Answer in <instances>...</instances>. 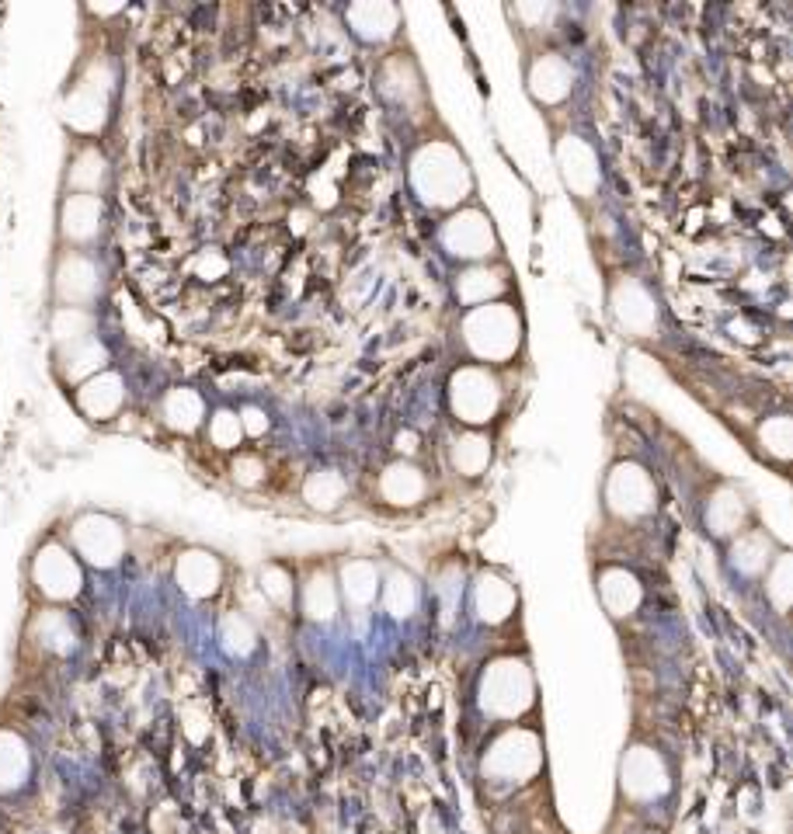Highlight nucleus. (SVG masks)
I'll use <instances>...</instances> for the list:
<instances>
[{"label": "nucleus", "instance_id": "aec40b11", "mask_svg": "<svg viewBox=\"0 0 793 834\" xmlns=\"http://www.w3.org/2000/svg\"><path fill=\"white\" fill-rule=\"evenodd\" d=\"M74 546L80 560H87L98 570H108L126 553V532L108 515H84L74 522Z\"/></svg>", "mask_w": 793, "mask_h": 834}, {"label": "nucleus", "instance_id": "20e7f679", "mask_svg": "<svg viewBox=\"0 0 793 834\" xmlns=\"http://www.w3.org/2000/svg\"><path fill=\"white\" fill-rule=\"evenodd\" d=\"M474 702L494 727L540 720V682L526 650H501L487 657L474 685Z\"/></svg>", "mask_w": 793, "mask_h": 834}, {"label": "nucleus", "instance_id": "a211bd4d", "mask_svg": "<svg viewBox=\"0 0 793 834\" xmlns=\"http://www.w3.org/2000/svg\"><path fill=\"white\" fill-rule=\"evenodd\" d=\"M519 584L515 577H508L505 570L498 567H484L474 577V612L484 626L498 629L508 626L515 616H519Z\"/></svg>", "mask_w": 793, "mask_h": 834}, {"label": "nucleus", "instance_id": "473e14b6", "mask_svg": "<svg viewBox=\"0 0 793 834\" xmlns=\"http://www.w3.org/2000/svg\"><path fill=\"white\" fill-rule=\"evenodd\" d=\"M28 775V748L14 734H0V789H14Z\"/></svg>", "mask_w": 793, "mask_h": 834}, {"label": "nucleus", "instance_id": "58836bf2", "mask_svg": "<svg viewBox=\"0 0 793 834\" xmlns=\"http://www.w3.org/2000/svg\"><path fill=\"white\" fill-rule=\"evenodd\" d=\"M418 442H421V438L414 435L411 428H404V431H400V435H397V456L414 459V456H418Z\"/></svg>", "mask_w": 793, "mask_h": 834}, {"label": "nucleus", "instance_id": "6ab92c4d", "mask_svg": "<svg viewBox=\"0 0 793 834\" xmlns=\"http://www.w3.org/2000/svg\"><path fill=\"white\" fill-rule=\"evenodd\" d=\"M595 595H599L602 609L606 616L613 619L616 626L623 619H637L640 609H644V584L630 567L623 563H602L595 570Z\"/></svg>", "mask_w": 793, "mask_h": 834}, {"label": "nucleus", "instance_id": "2f4dec72", "mask_svg": "<svg viewBox=\"0 0 793 834\" xmlns=\"http://www.w3.org/2000/svg\"><path fill=\"white\" fill-rule=\"evenodd\" d=\"M258 584L261 591H265V598L272 605H279V609H286L289 602H293L296 595V584H293V570L286 567V563H261L258 570Z\"/></svg>", "mask_w": 793, "mask_h": 834}, {"label": "nucleus", "instance_id": "cd10ccee", "mask_svg": "<svg viewBox=\"0 0 793 834\" xmlns=\"http://www.w3.org/2000/svg\"><path fill=\"white\" fill-rule=\"evenodd\" d=\"M793 553L790 546H783L780 553L773 556V563H769V570L762 574V595H766V605L776 612L780 619H787L790 612V588H793Z\"/></svg>", "mask_w": 793, "mask_h": 834}, {"label": "nucleus", "instance_id": "4c0bfd02", "mask_svg": "<svg viewBox=\"0 0 793 834\" xmlns=\"http://www.w3.org/2000/svg\"><path fill=\"white\" fill-rule=\"evenodd\" d=\"M240 414V428H244V438H251V442H258L261 435L268 431V414L261 411V407H244Z\"/></svg>", "mask_w": 793, "mask_h": 834}, {"label": "nucleus", "instance_id": "ddd939ff", "mask_svg": "<svg viewBox=\"0 0 793 834\" xmlns=\"http://www.w3.org/2000/svg\"><path fill=\"white\" fill-rule=\"evenodd\" d=\"M672 786L675 779L665 751L658 744L634 737L620 758V779H616L620 800L630 803V807H654V803L672 796Z\"/></svg>", "mask_w": 793, "mask_h": 834}, {"label": "nucleus", "instance_id": "1a4fd4ad", "mask_svg": "<svg viewBox=\"0 0 793 834\" xmlns=\"http://www.w3.org/2000/svg\"><path fill=\"white\" fill-rule=\"evenodd\" d=\"M602 515L613 525H640L651 522L658 515L661 504V487L658 477L647 463H640L634 456H616L602 473Z\"/></svg>", "mask_w": 793, "mask_h": 834}, {"label": "nucleus", "instance_id": "f8f14e48", "mask_svg": "<svg viewBox=\"0 0 793 834\" xmlns=\"http://www.w3.org/2000/svg\"><path fill=\"white\" fill-rule=\"evenodd\" d=\"M376 87H380L383 101L394 108L397 115H404L411 126H425L435 119V98L425 84L421 63L414 60V53H400V42L390 49V56H383L380 73H376Z\"/></svg>", "mask_w": 793, "mask_h": 834}, {"label": "nucleus", "instance_id": "7ed1b4c3", "mask_svg": "<svg viewBox=\"0 0 793 834\" xmlns=\"http://www.w3.org/2000/svg\"><path fill=\"white\" fill-rule=\"evenodd\" d=\"M453 338L460 345L463 362L491 365V369L515 372L529 358V324L522 299L470 306L456 313Z\"/></svg>", "mask_w": 793, "mask_h": 834}, {"label": "nucleus", "instance_id": "dca6fc26", "mask_svg": "<svg viewBox=\"0 0 793 834\" xmlns=\"http://www.w3.org/2000/svg\"><path fill=\"white\" fill-rule=\"evenodd\" d=\"M498 452V431L484 428H453V435L442 445V459H446L449 473L460 480H480L494 463Z\"/></svg>", "mask_w": 793, "mask_h": 834}, {"label": "nucleus", "instance_id": "9b49d317", "mask_svg": "<svg viewBox=\"0 0 793 834\" xmlns=\"http://www.w3.org/2000/svg\"><path fill=\"white\" fill-rule=\"evenodd\" d=\"M439 247L456 265H480V261L508 258L505 240H501V230L494 223V212L480 199L442 216Z\"/></svg>", "mask_w": 793, "mask_h": 834}, {"label": "nucleus", "instance_id": "f3484780", "mask_svg": "<svg viewBox=\"0 0 793 834\" xmlns=\"http://www.w3.org/2000/svg\"><path fill=\"white\" fill-rule=\"evenodd\" d=\"M783 546L787 543H780V539L759 522L748 532H741L738 539H731V543L724 546V556H720V560H724L727 574H731L734 581H762V574H766L773 556L780 553Z\"/></svg>", "mask_w": 793, "mask_h": 834}, {"label": "nucleus", "instance_id": "f257e3e1", "mask_svg": "<svg viewBox=\"0 0 793 834\" xmlns=\"http://www.w3.org/2000/svg\"><path fill=\"white\" fill-rule=\"evenodd\" d=\"M661 362V369L738 438L762 466L776 477H790L793 456V411L783 393H773V386L759 376H748L738 365H714L693 362L686 355L647 348Z\"/></svg>", "mask_w": 793, "mask_h": 834}, {"label": "nucleus", "instance_id": "4be33fe9", "mask_svg": "<svg viewBox=\"0 0 793 834\" xmlns=\"http://www.w3.org/2000/svg\"><path fill=\"white\" fill-rule=\"evenodd\" d=\"M35 588L42 591L53 602H70V598L80 595V584H84V574H80L77 556L60 543L42 546V553L35 556Z\"/></svg>", "mask_w": 793, "mask_h": 834}, {"label": "nucleus", "instance_id": "6e6552de", "mask_svg": "<svg viewBox=\"0 0 793 834\" xmlns=\"http://www.w3.org/2000/svg\"><path fill=\"white\" fill-rule=\"evenodd\" d=\"M550 129V150H554L557 178L571 206L578 209L581 219H592V209L599 206L602 195V164L599 150L588 136H581L571 126V119L547 122Z\"/></svg>", "mask_w": 793, "mask_h": 834}, {"label": "nucleus", "instance_id": "5701e85b", "mask_svg": "<svg viewBox=\"0 0 793 834\" xmlns=\"http://www.w3.org/2000/svg\"><path fill=\"white\" fill-rule=\"evenodd\" d=\"M380 567L369 556H348L338 563L334 570V584H338V598L345 609L352 612H366L373 609V602L380 598Z\"/></svg>", "mask_w": 793, "mask_h": 834}, {"label": "nucleus", "instance_id": "f03ea898", "mask_svg": "<svg viewBox=\"0 0 793 834\" xmlns=\"http://www.w3.org/2000/svg\"><path fill=\"white\" fill-rule=\"evenodd\" d=\"M404 174L411 195L435 216H446V212L480 199L474 160L439 115L425 122L407 143Z\"/></svg>", "mask_w": 793, "mask_h": 834}, {"label": "nucleus", "instance_id": "b1692460", "mask_svg": "<svg viewBox=\"0 0 793 834\" xmlns=\"http://www.w3.org/2000/svg\"><path fill=\"white\" fill-rule=\"evenodd\" d=\"M174 577H178L181 591L192 595L195 602H206V598H216L223 588V560L216 553L202 550V546H192L178 556V567H174Z\"/></svg>", "mask_w": 793, "mask_h": 834}, {"label": "nucleus", "instance_id": "f704fd0d", "mask_svg": "<svg viewBox=\"0 0 793 834\" xmlns=\"http://www.w3.org/2000/svg\"><path fill=\"white\" fill-rule=\"evenodd\" d=\"M209 442L220 452H237L247 442L244 428H240V414L230 411V407H220V411L209 417Z\"/></svg>", "mask_w": 793, "mask_h": 834}, {"label": "nucleus", "instance_id": "7c9ffc66", "mask_svg": "<svg viewBox=\"0 0 793 834\" xmlns=\"http://www.w3.org/2000/svg\"><path fill=\"white\" fill-rule=\"evenodd\" d=\"M98 223H101V202L94 199V195H77V199H70L67 212H63V226H67V233L74 240H87L98 233Z\"/></svg>", "mask_w": 793, "mask_h": 834}, {"label": "nucleus", "instance_id": "9d476101", "mask_svg": "<svg viewBox=\"0 0 793 834\" xmlns=\"http://www.w3.org/2000/svg\"><path fill=\"white\" fill-rule=\"evenodd\" d=\"M522 49V91L533 101V108L543 115V122L567 119V105H571L574 84H578V70L567 49L554 42H540V46H519Z\"/></svg>", "mask_w": 793, "mask_h": 834}, {"label": "nucleus", "instance_id": "2eb2a0df", "mask_svg": "<svg viewBox=\"0 0 793 834\" xmlns=\"http://www.w3.org/2000/svg\"><path fill=\"white\" fill-rule=\"evenodd\" d=\"M432 497V473L418 459L390 456L373 473V501L387 511H414Z\"/></svg>", "mask_w": 793, "mask_h": 834}, {"label": "nucleus", "instance_id": "a878e982", "mask_svg": "<svg viewBox=\"0 0 793 834\" xmlns=\"http://www.w3.org/2000/svg\"><path fill=\"white\" fill-rule=\"evenodd\" d=\"M300 497L307 508L320 511V515H331V511H338L348 501V477L341 470H334V466H317V470H310L303 477Z\"/></svg>", "mask_w": 793, "mask_h": 834}, {"label": "nucleus", "instance_id": "4468645a", "mask_svg": "<svg viewBox=\"0 0 793 834\" xmlns=\"http://www.w3.org/2000/svg\"><path fill=\"white\" fill-rule=\"evenodd\" d=\"M449 296H453L456 310L501 303V299H522L519 272H515L512 258L480 261V265H460L453 272V278H449Z\"/></svg>", "mask_w": 793, "mask_h": 834}, {"label": "nucleus", "instance_id": "0eeeda50", "mask_svg": "<svg viewBox=\"0 0 793 834\" xmlns=\"http://www.w3.org/2000/svg\"><path fill=\"white\" fill-rule=\"evenodd\" d=\"M512 390V372L460 362L446 379V411L456 428L498 431V424L512 411Z\"/></svg>", "mask_w": 793, "mask_h": 834}, {"label": "nucleus", "instance_id": "bb28decb", "mask_svg": "<svg viewBox=\"0 0 793 834\" xmlns=\"http://www.w3.org/2000/svg\"><path fill=\"white\" fill-rule=\"evenodd\" d=\"M122 400H126V386H122L119 376L105 372V376L91 379V383L80 390V407L91 421H108V417L119 414Z\"/></svg>", "mask_w": 793, "mask_h": 834}, {"label": "nucleus", "instance_id": "e433bc0d", "mask_svg": "<svg viewBox=\"0 0 793 834\" xmlns=\"http://www.w3.org/2000/svg\"><path fill=\"white\" fill-rule=\"evenodd\" d=\"M230 470H234V480H237L240 487H258V484H265V477H268V463H265V456H261L258 449L234 452V463H230Z\"/></svg>", "mask_w": 793, "mask_h": 834}, {"label": "nucleus", "instance_id": "c85d7f7f", "mask_svg": "<svg viewBox=\"0 0 793 834\" xmlns=\"http://www.w3.org/2000/svg\"><path fill=\"white\" fill-rule=\"evenodd\" d=\"M380 595H383V609H387L394 619L414 616V609H418V602H421L418 581H414V577L407 574V570H400V567H394L380 581Z\"/></svg>", "mask_w": 793, "mask_h": 834}, {"label": "nucleus", "instance_id": "423d86ee", "mask_svg": "<svg viewBox=\"0 0 793 834\" xmlns=\"http://www.w3.org/2000/svg\"><path fill=\"white\" fill-rule=\"evenodd\" d=\"M602 303L606 320L623 341L637 348H654L665 338V310L658 303V292L647 278L623 265L602 268Z\"/></svg>", "mask_w": 793, "mask_h": 834}, {"label": "nucleus", "instance_id": "39448f33", "mask_svg": "<svg viewBox=\"0 0 793 834\" xmlns=\"http://www.w3.org/2000/svg\"><path fill=\"white\" fill-rule=\"evenodd\" d=\"M547 772V737L540 720L505 723L487 734L480 748L477 775L487 789H526Z\"/></svg>", "mask_w": 793, "mask_h": 834}, {"label": "nucleus", "instance_id": "72a5a7b5", "mask_svg": "<svg viewBox=\"0 0 793 834\" xmlns=\"http://www.w3.org/2000/svg\"><path fill=\"white\" fill-rule=\"evenodd\" d=\"M220 640L223 647L230 650L234 657H247L258 650V629L251 626V619L247 616H237V612H230L227 619H223L220 626Z\"/></svg>", "mask_w": 793, "mask_h": 834}, {"label": "nucleus", "instance_id": "c9c22d12", "mask_svg": "<svg viewBox=\"0 0 793 834\" xmlns=\"http://www.w3.org/2000/svg\"><path fill=\"white\" fill-rule=\"evenodd\" d=\"M63 292L70 296V303H87V299L94 296V289H98V282H94V268L87 265V261H70L67 272L60 278Z\"/></svg>", "mask_w": 793, "mask_h": 834}, {"label": "nucleus", "instance_id": "412c9836", "mask_svg": "<svg viewBox=\"0 0 793 834\" xmlns=\"http://www.w3.org/2000/svg\"><path fill=\"white\" fill-rule=\"evenodd\" d=\"M345 25L359 42L376 49L397 46L404 35V11L390 0H369V4H348L345 7Z\"/></svg>", "mask_w": 793, "mask_h": 834}, {"label": "nucleus", "instance_id": "c756f323", "mask_svg": "<svg viewBox=\"0 0 793 834\" xmlns=\"http://www.w3.org/2000/svg\"><path fill=\"white\" fill-rule=\"evenodd\" d=\"M164 421L171 424L174 431H181V435H188V431L202 428V421H206V400L199 397L195 390H171L164 397Z\"/></svg>", "mask_w": 793, "mask_h": 834}, {"label": "nucleus", "instance_id": "393cba45", "mask_svg": "<svg viewBox=\"0 0 793 834\" xmlns=\"http://www.w3.org/2000/svg\"><path fill=\"white\" fill-rule=\"evenodd\" d=\"M300 609L303 616L310 619V623L317 626H327L338 619L341 612V598H338V584H334V574L331 570H310L307 577H303L300 584Z\"/></svg>", "mask_w": 793, "mask_h": 834}]
</instances>
